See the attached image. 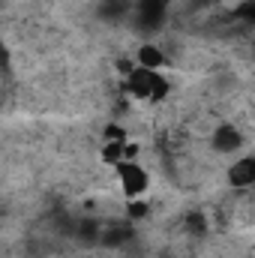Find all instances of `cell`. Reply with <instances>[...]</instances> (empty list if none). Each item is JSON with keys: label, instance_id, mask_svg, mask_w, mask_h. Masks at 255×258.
Instances as JSON below:
<instances>
[{"label": "cell", "instance_id": "7a4b0ae2", "mask_svg": "<svg viewBox=\"0 0 255 258\" xmlns=\"http://www.w3.org/2000/svg\"><path fill=\"white\" fill-rule=\"evenodd\" d=\"M252 183H255V156L249 150H243V153H237L225 162V186L231 192H246V189H252Z\"/></svg>", "mask_w": 255, "mask_h": 258}, {"label": "cell", "instance_id": "6da1fadb", "mask_svg": "<svg viewBox=\"0 0 255 258\" xmlns=\"http://www.w3.org/2000/svg\"><path fill=\"white\" fill-rule=\"evenodd\" d=\"M111 171H114V183H117L123 201H132V198H141V195L153 192V171H150L141 159L120 162V165H114Z\"/></svg>", "mask_w": 255, "mask_h": 258}]
</instances>
